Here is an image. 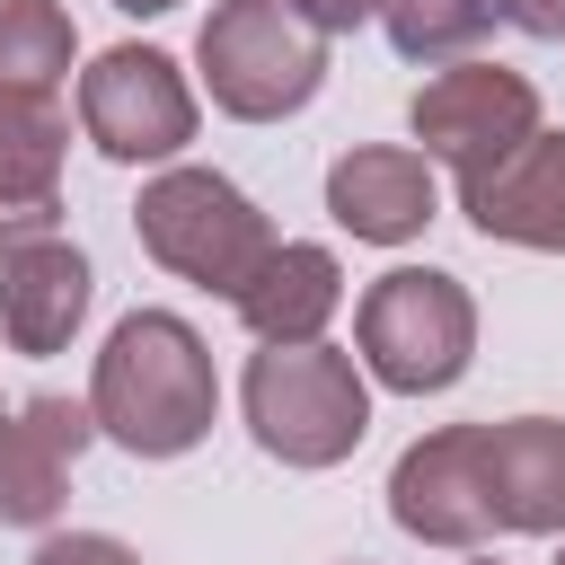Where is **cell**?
I'll use <instances>...</instances> for the list:
<instances>
[{
	"label": "cell",
	"instance_id": "obj_1",
	"mask_svg": "<svg viewBox=\"0 0 565 565\" xmlns=\"http://www.w3.org/2000/svg\"><path fill=\"white\" fill-rule=\"evenodd\" d=\"M221 415L212 344L177 309H132L88 362V424L132 459H185Z\"/></svg>",
	"mask_w": 565,
	"mask_h": 565
},
{
	"label": "cell",
	"instance_id": "obj_2",
	"mask_svg": "<svg viewBox=\"0 0 565 565\" xmlns=\"http://www.w3.org/2000/svg\"><path fill=\"white\" fill-rule=\"evenodd\" d=\"M238 415L265 459L282 468H335L371 433V380L335 344H256L238 380Z\"/></svg>",
	"mask_w": 565,
	"mask_h": 565
},
{
	"label": "cell",
	"instance_id": "obj_3",
	"mask_svg": "<svg viewBox=\"0 0 565 565\" xmlns=\"http://www.w3.org/2000/svg\"><path fill=\"white\" fill-rule=\"evenodd\" d=\"M353 362L397 397H441L477 362V300L441 265H388L353 300Z\"/></svg>",
	"mask_w": 565,
	"mask_h": 565
},
{
	"label": "cell",
	"instance_id": "obj_4",
	"mask_svg": "<svg viewBox=\"0 0 565 565\" xmlns=\"http://www.w3.org/2000/svg\"><path fill=\"white\" fill-rule=\"evenodd\" d=\"M132 238L150 247V265H168L177 282L212 291V300H238L256 282V265L274 256V221L247 203V185H230L221 168H159L132 203Z\"/></svg>",
	"mask_w": 565,
	"mask_h": 565
},
{
	"label": "cell",
	"instance_id": "obj_5",
	"mask_svg": "<svg viewBox=\"0 0 565 565\" xmlns=\"http://www.w3.org/2000/svg\"><path fill=\"white\" fill-rule=\"evenodd\" d=\"M194 79L230 124H282L327 88V35L282 0H212L194 26Z\"/></svg>",
	"mask_w": 565,
	"mask_h": 565
},
{
	"label": "cell",
	"instance_id": "obj_6",
	"mask_svg": "<svg viewBox=\"0 0 565 565\" xmlns=\"http://www.w3.org/2000/svg\"><path fill=\"white\" fill-rule=\"evenodd\" d=\"M194 79L159 44H106L79 71V132L115 168H177L194 141Z\"/></svg>",
	"mask_w": 565,
	"mask_h": 565
},
{
	"label": "cell",
	"instance_id": "obj_7",
	"mask_svg": "<svg viewBox=\"0 0 565 565\" xmlns=\"http://www.w3.org/2000/svg\"><path fill=\"white\" fill-rule=\"evenodd\" d=\"M406 132L424 141V159H433V168L477 177V168L512 159V150L539 132V88H530L521 71H503V62H477V53H468V62H441V71L415 88Z\"/></svg>",
	"mask_w": 565,
	"mask_h": 565
},
{
	"label": "cell",
	"instance_id": "obj_8",
	"mask_svg": "<svg viewBox=\"0 0 565 565\" xmlns=\"http://www.w3.org/2000/svg\"><path fill=\"white\" fill-rule=\"evenodd\" d=\"M388 521L424 547H486L494 512H486V468H477V424H441L424 441L397 450L388 468Z\"/></svg>",
	"mask_w": 565,
	"mask_h": 565
},
{
	"label": "cell",
	"instance_id": "obj_9",
	"mask_svg": "<svg viewBox=\"0 0 565 565\" xmlns=\"http://www.w3.org/2000/svg\"><path fill=\"white\" fill-rule=\"evenodd\" d=\"M327 221L362 247H406L441 221V177L406 141H362L327 168Z\"/></svg>",
	"mask_w": 565,
	"mask_h": 565
},
{
	"label": "cell",
	"instance_id": "obj_10",
	"mask_svg": "<svg viewBox=\"0 0 565 565\" xmlns=\"http://www.w3.org/2000/svg\"><path fill=\"white\" fill-rule=\"evenodd\" d=\"M459 212L477 238L494 247H530V256H565V132H530L512 159L459 177Z\"/></svg>",
	"mask_w": 565,
	"mask_h": 565
},
{
	"label": "cell",
	"instance_id": "obj_11",
	"mask_svg": "<svg viewBox=\"0 0 565 565\" xmlns=\"http://www.w3.org/2000/svg\"><path fill=\"white\" fill-rule=\"evenodd\" d=\"M97 441L88 406L71 397H26L0 415V530H44L71 494L79 450Z\"/></svg>",
	"mask_w": 565,
	"mask_h": 565
},
{
	"label": "cell",
	"instance_id": "obj_12",
	"mask_svg": "<svg viewBox=\"0 0 565 565\" xmlns=\"http://www.w3.org/2000/svg\"><path fill=\"white\" fill-rule=\"evenodd\" d=\"M486 512L521 539H565V415H503L477 424Z\"/></svg>",
	"mask_w": 565,
	"mask_h": 565
},
{
	"label": "cell",
	"instance_id": "obj_13",
	"mask_svg": "<svg viewBox=\"0 0 565 565\" xmlns=\"http://www.w3.org/2000/svg\"><path fill=\"white\" fill-rule=\"evenodd\" d=\"M230 309L256 344H327V318L344 309V265L318 238H274V256L256 265V282Z\"/></svg>",
	"mask_w": 565,
	"mask_h": 565
},
{
	"label": "cell",
	"instance_id": "obj_14",
	"mask_svg": "<svg viewBox=\"0 0 565 565\" xmlns=\"http://www.w3.org/2000/svg\"><path fill=\"white\" fill-rule=\"evenodd\" d=\"M88 291H97V274L71 238H35V247L0 256V335H9V353H62L88 318Z\"/></svg>",
	"mask_w": 565,
	"mask_h": 565
},
{
	"label": "cell",
	"instance_id": "obj_15",
	"mask_svg": "<svg viewBox=\"0 0 565 565\" xmlns=\"http://www.w3.org/2000/svg\"><path fill=\"white\" fill-rule=\"evenodd\" d=\"M71 53H79V35H71L62 0H0V106L62 97Z\"/></svg>",
	"mask_w": 565,
	"mask_h": 565
},
{
	"label": "cell",
	"instance_id": "obj_16",
	"mask_svg": "<svg viewBox=\"0 0 565 565\" xmlns=\"http://www.w3.org/2000/svg\"><path fill=\"white\" fill-rule=\"evenodd\" d=\"M62 159H71L62 97L0 106V203H62Z\"/></svg>",
	"mask_w": 565,
	"mask_h": 565
},
{
	"label": "cell",
	"instance_id": "obj_17",
	"mask_svg": "<svg viewBox=\"0 0 565 565\" xmlns=\"http://www.w3.org/2000/svg\"><path fill=\"white\" fill-rule=\"evenodd\" d=\"M380 26L406 62H468L503 26V9L494 0H380Z\"/></svg>",
	"mask_w": 565,
	"mask_h": 565
},
{
	"label": "cell",
	"instance_id": "obj_18",
	"mask_svg": "<svg viewBox=\"0 0 565 565\" xmlns=\"http://www.w3.org/2000/svg\"><path fill=\"white\" fill-rule=\"evenodd\" d=\"M26 565H141V547H124L115 530H53Z\"/></svg>",
	"mask_w": 565,
	"mask_h": 565
},
{
	"label": "cell",
	"instance_id": "obj_19",
	"mask_svg": "<svg viewBox=\"0 0 565 565\" xmlns=\"http://www.w3.org/2000/svg\"><path fill=\"white\" fill-rule=\"evenodd\" d=\"M35 238H62V203H0V256H18Z\"/></svg>",
	"mask_w": 565,
	"mask_h": 565
},
{
	"label": "cell",
	"instance_id": "obj_20",
	"mask_svg": "<svg viewBox=\"0 0 565 565\" xmlns=\"http://www.w3.org/2000/svg\"><path fill=\"white\" fill-rule=\"evenodd\" d=\"M309 35H353L362 18H380V0H282Z\"/></svg>",
	"mask_w": 565,
	"mask_h": 565
},
{
	"label": "cell",
	"instance_id": "obj_21",
	"mask_svg": "<svg viewBox=\"0 0 565 565\" xmlns=\"http://www.w3.org/2000/svg\"><path fill=\"white\" fill-rule=\"evenodd\" d=\"M494 9H503V26H521L539 44H565V0H494Z\"/></svg>",
	"mask_w": 565,
	"mask_h": 565
},
{
	"label": "cell",
	"instance_id": "obj_22",
	"mask_svg": "<svg viewBox=\"0 0 565 565\" xmlns=\"http://www.w3.org/2000/svg\"><path fill=\"white\" fill-rule=\"evenodd\" d=\"M124 18H168V9H185V0H115Z\"/></svg>",
	"mask_w": 565,
	"mask_h": 565
},
{
	"label": "cell",
	"instance_id": "obj_23",
	"mask_svg": "<svg viewBox=\"0 0 565 565\" xmlns=\"http://www.w3.org/2000/svg\"><path fill=\"white\" fill-rule=\"evenodd\" d=\"M468 565H503V556H468Z\"/></svg>",
	"mask_w": 565,
	"mask_h": 565
},
{
	"label": "cell",
	"instance_id": "obj_24",
	"mask_svg": "<svg viewBox=\"0 0 565 565\" xmlns=\"http://www.w3.org/2000/svg\"><path fill=\"white\" fill-rule=\"evenodd\" d=\"M556 565H565V556H556Z\"/></svg>",
	"mask_w": 565,
	"mask_h": 565
},
{
	"label": "cell",
	"instance_id": "obj_25",
	"mask_svg": "<svg viewBox=\"0 0 565 565\" xmlns=\"http://www.w3.org/2000/svg\"><path fill=\"white\" fill-rule=\"evenodd\" d=\"M353 565H362V556H353Z\"/></svg>",
	"mask_w": 565,
	"mask_h": 565
},
{
	"label": "cell",
	"instance_id": "obj_26",
	"mask_svg": "<svg viewBox=\"0 0 565 565\" xmlns=\"http://www.w3.org/2000/svg\"><path fill=\"white\" fill-rule=\"evenodd\" d=\"M0 415H9V406H0Z\"/></svg>",
	"mask_w": 565,
	"mask_h": 565
}]
</instances>
